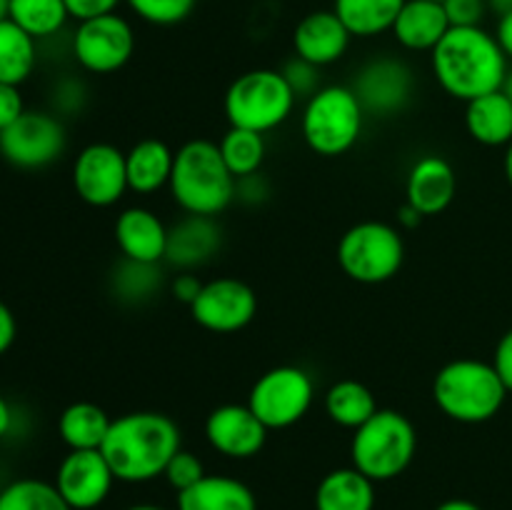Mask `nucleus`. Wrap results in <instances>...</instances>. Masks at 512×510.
<instances>
[{"label":"nucleus","instance_id":"nucleus-22","mask_svg":"<svg viewBox=\"0 0 512 510\" xmlns=\"http://www.w3.org/2000/svg\"><path fill=\"white\" fill-rule=\"evenodd\" d=\"M175 510H258V498L240 478L205 473L193 488L178 493Z\"/></svg>","mask_w":512,"mask_h":510},{"label":"nucleus","instance_id":"nucleus-46","mask_svg":"<svg viewBox=\"0 0 512 510\" xmlns=\"http://www.w3.org/2000/svg\"><path fill=\"white\" fill-rule=\"evenodd\" d=\"M423 223V215L413 208L410 203H403L398 210V228L400 230H413Z\"/></svg>","mask_w":512,"mask_h":510},{"label":"nucleus","instance_id":"nucleus-24","mask_svg":"<svg viewBox=\"0 0 512 510\" xmlns=\"http://www.w3.org/2000/svg\"><path fill=\"white\" fill-rule=\"evenodd\" d=\"M465 130L485 148H508L512 143V100L503 90L465 103Z\"/></svg>","mask_w":512,"mask_h":510},{"label":"nucleus","instance_id":"nucleus-31","mask_svg":"<svg viewBox=\"0 0 512 510\" xmlns=\"http://www.w3.org/2000/svg\"><path fill=\"white\" fill-rule=\"evenodd\" d=\"M8 18L35 40L53 38L68 23L65 0H10Z\"/></svg>","mask_w":512,"mask_h":510},{"label":"nucleus","instance_id":"nucleus-48","mask_svg":"<svg viewBox=\"0 0 512 510\" xmlns=\"http://www.w3.org/2000/svg\"><path fill=\"white\" fill-rule=\"evenodd\" d=\"M435 510H483V508H480L478 503H473V500L450 498V500H443Z\"/></svg>","mask_w":512,"mask_h":510},{"label":"nucleus","instance_id":"nucleus-41","mask_svg":"<svg viewBox=\"0 0 512 510\" xmlns=\"http://www.w3.org/2000/svg\"><path fill=\"white\" fill-rule=\"evenodd\" d=\"M205 280H200L198 275H195V270H183V273L175 275L173 280H170V295H173L178 303L183 305H193V300L198 298L200 288H203Z\"/></svg>","mask_w":512,"mask_h":510},{"label":"nucleus","instance_id":"nucleus-2","mask_svg":"<svg viewBox=\"0 0 512 510\" xmlns=\"http://www.w3.org/2000/svg\"><path fill=\"white\" fill-rule=\"evenodd\" d=\"M508 63L498 38L483 25L450 28L430 53L433 75L443 93L463 103L503 88Z\"/></svg>","mask_w":512,"mask_h":510},{"label":"nucleus","instance_id":"nucleus-29","mask_svg":"<svg viewBox=\"0 0 512 510\" xmlns=\"http://www.w3.org/2000/svg\"><path fill=\"white\" fill-rule=\"evenodd\" d=\"M38 65V40L10 18L0 20V83L23 85Z\"/></svg>","mask_w":512,"mask_h":510},{"label":"nucleus","instance_id":"nucleus-38","mask_svg":"<svg viewBox=\"0 0 512 510\" xmlns=\"http://www.w3.org/2000/svg\"><path fill=\"white\" fill-rule=\"evenodd\" d=\"M270 198V180L265 178L263 170L253 175H243V178H235V203H243L255 208V205H263Z\"/></svg>","mask_w":512,"mask_h":510},{"label":"nucleus","instance_id":"nucleus-15","mask_svg":"<svg viewBox=\"0 0 512 510\" xmlns=\"http://www.w3.org/2000/svg\"><path fill=\"white\" fill-rule=\"evenodd\" d=\"M53 483L73 510H95L108 500L118 478L103 450H68Z\"/></svg>","mask_w":512,"mask_h":510},{"label":"nucleus","instance_id":"nucleus-49","mask_svg":"<svg viewBox=\"0 0 512 510\" xmlns=\"http://www.w3.org/2000/svg\"><path fill=\"white\" fill-rule=\"evenodd\" d=\"M488 8L495 10L498 15H505L512 10V0H488Z\"/></svg>","mask_w":512,"mask_h":510},{"label":"nucleus","instance_id":"nucleus-54","mask_svg":"<svg viewBox=\"0 0 512 510\" xmlns=\"http://www.w3.org/2000/svg\"><path fill=\"white\" fill-rule=\"evenodd\" d=\"M438 3H443V0H438Z\"/></svg>","mask_w":512,"mask_h":510},{"label":"nucleus","instance_id":"nucleus-25","mask_svg":"<svg viewBox=\"0 0 512 510\" xmlns=\"http://www.w3.org/2000/svg\"><path fill=\"white\" fill-rule=\"evenodd\" d=\"M375 485L353 465L330 470L315 488V510H375Z\"/></svg>","mask_w":512,"mask_h":510},{"label":"nucleus","instance_id":"nucleus-32","mask_svg":"<svg viewBox=\"0 0 512 510\" xmlns=\"http://www.w3.org/2000/svg\"><path fill=\"white\" fill-rule=\"evenodd\" d=\"M218 148L225 165H228L235 178L260 173L265 163V155H268V143H265L263 133L233 128V125H228L225 135L218 140Z\"/></svg>","mask_w":512,"mask_h":510},{"label":"nucleus","instance_id":"nucleus-18","mask_svg":"<svg viewBox=\"0 0 512 510\" xmlns=\"http://www.w3.org/2000/svg\"><path fill=\"white\" fill-rule=\"evenodd\" d=\"M220 245H223V230H220L218 218L185 213L178 223L168 225L165 263L178 273L198 270L218 255Z\"/></svg>","mask_w":512,"mask_h":510},{"label":"nucleus","instance_id":"nucleus-26","mask_svg":"<svg viewBox=\"0 0 512 510\" xmlns=\"http://www.w3.org/2000/svg\"><path fill=\"white\" fill-rule=\"evenodd\" d=\"M323 408L325 415L330 418V423L340 425V428L345 430H358L360 425H365L375 413H378L380 405L368 385L360 383V380L355 378H343L335 380V383L325 390Z\"/></svg>","mask_w":512,"mask_h":510},{"label":"nucleus","instance_id":"nucleus-6","mask_svg":"<svg viewBox=\"0 0 512 510\" xmlns=\"http://www.w3.org/2000/svg\"><path fill=\"white\" fill-rule=\"evenodd\" d=\"M298 95L285 75L275 68H253L240 73L223 95V113L233 128L273 133L295 113Z\"/></svg>","mask_w":512,"mask_h":510},{"label":"nucleus","instance_id":"nucleus-19","mask_svg":"<svg viewBox=\"0 0 512 510\" xmlns=\"http://www.w3.org/2000/svg\"><path fill=\"white\" fill-rule=\"evenodd\" d=\"M113 235L120 258L135 260V263H165L168 225L155 210L145 205L123 208L115 218Z\"/></svg>","mask_w":512,"mask_h":510},{"label":"nucleus","instance_id":"nucleus-53","mask_svg":"<svg viewBox=\"0 0 512 510\" xmlns=\"http://www.w3.org/2000/svg\"><path fill=\"white\" fill-rule=\"evenodd\" d=\"M8 3L10 0H0V20L8 18Z\"/></svg>","mask_w":512,"mask_h":510},{"label":"nucleus","instance_id":"nucleus-17","mask_svg":"<svg viewBox=\"0 0 512 510\" xmlns=\"http://www.w3.org/2000/svg\"><path fill=\"white\" fill-rule=\"evenodd\" d=\"M458 195V173L453 163L438 153L420 155L405 178V203L423 218L445 213Z\"/></svg>","mask_w":512,"mask_h":510},{"label":"nucleus","instance_id":"nucleus-52","mask_svg":"<svg viewBox=\"0 0 512 510\" xmlns=\"http://www.w3.org/2000/svg\"><path fill=\"white\" fill-rule=\"evenodd\" d=\"M500 90H503V93L512 100V68L508 70V75H505V83H503V88H500Z\"/></svg>","mask_w":512,"mask_h":510},{"label":"nucleus","instance_id":"nucleus-43","mask_svg":"<svg viewBox=\"0 0 512 510\" xmlns=\"http://www.w3.org/2000/svg\"><path fill=\"white\" fill-rule=\"evenodd\" d=\"M85 100V88L75 80H63L55 88V108L58 110H80Z\"/></svg>","mask_w":512,"mask_h":510},{"label":"nucleus","instance_id":"nucleus-35","mask_svg":"<svg viewBox=\"0 0 512 510\" xmlns=\"http://www.w3.org/2000/svg\"><path fill=\"white\" fill-rule=\"evenodd\" d=\"M203 475H205L203 460H200L198 455L193 453V450L180 448L178 453L170 458L168 468H165V473H163V478H165V483H168L170 488L175 490V493H183V490L193 488V485L198 483Z\"/></svg>","mask_w":512,"mask_h":510},{"label":"nucleus","instance_id":"nucleus-23","mask_svg":"<svg viewBox=\"0 0 512 510\" xmlns=\"http://www.w3.org/2000/svg\"><path fill=\"white\" fill-rule=\"evenodd\" d=\"M175 150L160 138H143L125 150L128 185L138 195H155L170 185Z\"/></svg>","mask_w":512,"mask_h":510},{"label":"nucleus","instance_id":"nucleus-44","mask_svg":"<svg viewBox=\"0 0 512 510\" xmlns=\"http://www.w3.org/2000/svg\"><path fill=\"white\" fill-rule=\"evenodd\" d=\"M15 338H18V323H15L13 310L8 308V303L0 300V355L8 353L13 348Z\"/></svg>","mask_w":512,"mask_h":510},{"label":"nucleus","instance_id":"nucleus-7","mask_svg":"<svg viewBox=\"0 0 512 510\" xmlns=\"http://www.w3.org/2000/svg\"><path fill=\"white\" fill-rule=\"evenodd\" d=\"M363 105L350 85H323L305 100L300 113V133L315 155L338 158L358 145L365 128Z\"/></svg>","mask_w":512,"mask_h":510},{"label":"nucleus","instance_id":"nucleus-5","mask_svg":"<svg viewBox=\"0 0 512 510\" xmlns=\"http://www.w3.org/2000/svg\"><path fill=\"white\" fill-rule=\"evenodd\" d=\"M418 453L413 420L395 408H380L350 440V465L373 483H388L410 468Z\"/></svg>","mask_w":512,"mask_h":510},{"label":"nucleus","instance_id":"nucleus-36","mask_svg":"<svg viewBox=\"0 0 512 510\" xmlns=\"http://www.w3.org/2000/svg\"><path fill=\"white\" fill-rule=\"evenodd\" d=\"M320 70L323 68L293 55V58L280 68V73L285 75V80H288V85L293 88V93L298 95V100H308L323 88V83H320Z\"/></svg>","mask_w":512,"mask_h":510},{"label":"nucleus","instance_id":"nucleus-47","mask_svg":"<svg viewBox=\"0 0 512 510\" xmlns=\"http://www.w3.org/2000/svg\"><path fill=\"white\" fill-rule=\"evenodd\" d=\"M13 425H15L13 405H10L8 400L0 395V438H5V435L10 433V430H13Z\"/></svg>","mask_w":512,"mask_h":510},{"label":"nucleus","instance_id":"nucleus-13","mask_svg":"<svg viewBox=\"0 0 512 510\" xmlns=\"http://www.w3.org/2000/svg\"><path fill=\"white\" fill-rule=\"evenodd\" d=\"M190 315L208 333H240L258 315V295L245 280L220 275V278L205 280L198 298L190 305Z\"/></svg>","mask_w":512,"mask_h":510},{"label":"nucleus","instance_id":"nucleus-20","mask_svg":"<svg viewBox=\"0 0 512 510\" xmlns=\"http://www.w3.org/2000/svg\"><path fill=\"white\" fill-rule=\"evenodd\" d=\"M350 30L345 28L343 20L335 15V10H313L293 30V50L298 58L328 68L345 58L350 48Z\"/></svg>","mask_w":512,"mask_h":510},{"label":"nucleus","instance_id":"nucleus-1","mask_svg":"<svg viewBox=\"0 0 512 510\" xmlns=\"http://www.w3.org/2000/svg\"><path fill=\"white\" fill-rule=\"evenodd\" d=\"M180 448H183V433L168 413L133 410L113 418L100 450L118 483L138 485L163 478L170 458Z\"/></svg>","mask_w":512,"mask_h":510},{"label":"nucleus","instance_id":"nucleus-33","mask_svg":"<svg viewBox=\"0 0 512 510\" xmlns=\"http://www.w3.org/2000/svg\"><path fill=\"white\" fill-rule=\"evenodd\" d=\"M0 510H73L55 483L40 478H18L0 490Z\"/></svg>","mask_w":512,"mask_h":510},{"label":"nucleus","instance_id":"nucleus-8","mask_svg":"<svg viewBox=\"0 0 512 510\" xmlns=\"http://www.w3.org/2000/svg\"><path fill=\"white\" fill-rule=\"evenodd\" d=\"M335 255L340 270L355 283H388L405 263L403 230L385 220H360L340 235Z\"/></svg>","mask_w":512,"mask_h":510},{"label":"nucleus","instance_id":"nucleus-27","mask_svg":"<svg viewBox=\"0 0 512 510\" xmlns=\"http://www.w3.org/2000/svg\"><path fill=\"white\" fill-rule=\"evenodd\" d=\"M113 418L93 400H75L60 413L58 435L68 450H100Z\"/></svg>","mask_w":512,"mask_h":510},{"label":"nucleus","instance_id":"nucleus-9","mask_svg":"<svg viewBox=\"0 0 512 510\" xmlns=\"http://www.w3.org/2000/svg\"><path fill=\"white\" fill-rule=\"evenodd\" d=\"M315 380L300 365H275L265 370L248 393V405L268 430H288L310 413Z\"/></svg>","mask_w":512,"mask_h":510},{"label":"nucleus","instance_id":"nucleus-10","mask_svg":"<svg viewBox=\"0 0 512 510\" xmlns=\"http://www.w3.org/2000/svg\"><path fill=\"white\" fill-rule=\"evenodd\" d=\"M68 148L63 120L48 110H25L0 133V155L20 170H40L58 163Z\"/></svg>","mask_w":512,"mask_h":510},{"label":"nucleus","instance_id":"nucleus-37","mask_svg":"<svg viewBox=\"0 0 512 510\" xmlns=\"http://www.w3.org/2000/svg\"><path fill=\"white\" fill-rule=\"evenodd\" d=\"M450 28H475L488 13V0H443Z\"/></svg>","mask_w":512,"mask_h":510},{"label":"nucleus","instance_id":"nucleus-4","mask_svg":"<svg viewBox=\"0 0 512 510\" xmlns=\"http://www.w3.org/2000/svg\"><path fill=\"white\" fill-rule=\"evenodd\" d=\"M505 398L508 388L488 360L455 358L435 373L433 400L455 423H488L503 410Z\"/></svg>","mask_w":512,"mask_h":510},{"label":"nucleus","instance_id":"nucleus-45","mask_svg":"<svg viewBox=\"0 0 512 510\" xmlns=\"http://www.w3.org/2000/svg\"><path fill=\"white\" fill-rule=\"evenodd\" d=\"M495 38H498L500 48H503V53L508 55V60H512V10H510V13L500 15L498 30H495Z\"/></svg>","mask_w":512,"mask_h":510},{"label":"nucleus","instance_id":"nucleus-11","mask_svg":"<svg viewBox=\"0 0 512 510\" xmlns=\"http://www.w3.org/2000/svg\"><path fill=\"white\" fill-rule=\"evenodd\" d=\"M350 88L368 118H393L413 103L418 78L410 63L398 55H375L360 65Z\"/></svg>","mask_w":512,"mask_h":510},{"label":"nucleus","instance_id":"nucleus-40","mask_svg":"<svg viewBox=\"0 0 512 510\" xmlns=\"http://www.w3.org/2000/svg\"><path fill=\"white\" fill-rule=\"evenodd\" d=\"M120 3H125V0H65V8H68L70 18L83 23V20L115 13Z\"/></svg>","mask_w":512,"mask_h":510},{"label":"nucleus","instance_id":"nucleus-3","mask_svg":"<svg viewBox=\"0 0 512 510\" xmlns=\"http://www.w3.org/2000/svg\"><path fill=\"white\" fill-rule=\"evenodd\" d=\"M168 190L183 213L218 218L235 203V175L225 165L218 143L193 138L175 150Z\"/></svg>","mask_w":512,"mask_h":510},{"label":"nucleus","instance_id":"nucleus-14","mask_svg":"<svg viewBox=\"0 0 512 510\" xmlns=\"http://www.w3.org/2000/svg\"><path fill=\"white\" fill-rule=\"evenodd\" d=\"M73 188L90 208L118 205L130 190L125 150L113 143L85 145L73 160Z\"/></svg>","mask_w":512,"mask_h":510},{"label":"nucleus","instance_id":"nucleus-30","mask_svg":"<svg viewBox=\"0 0 512 510\" xmlns=\"http://www.w3.org/2000/svg\"><path fill=\"white\" fill-rule=\"evenodd\" d=\"M165 278L160 263H135L120 258L110 273V293L125 305H143L163 290Z\"/></svg>","mask_w":512,"mask_h":510},{"label":"nucleus","instance_id":"nucleus-34","mask_svg":"<svg viewBox=\"0 0 512 510\" xmlns=\"http://www.w3.org/2000/svg\"><path fill=\"white\" fill-rule=\"evenodd\" d=\"M125 3L145 23L170 28V25L188 20L198 0H125Z\"/></svg>","mask_w":512,"mask_h":510},{"label":"nucleus","instance_id":"nucleus-39","mask_svg":"<svg viewBox=\"0 0 512 510\" xmlns=\"http://www.w3.org/2000/svg\"><path fill=\"white\" fill-rule=\"evenodd\" d=\"M25 100L18 85L0 83V133L15 123L25 113Z\"/></svg>","mask_w":512,"mask_h":510},{"label":"nucleus","instance_id":"nucleus-16","mask_svg":"<svg viewBox=\"0 0 512 510\" xmlns=\"http://www.w3.org/2000/svg\"><path fill=\"white\" fill-rule=\"evenodd\" d=\"M203 433L210 448L223 458L250 460L265 448L270 430L248 403H223L210 410Z\"/></svg>","mask_w":512,"mask_h":510},{"label":"nucleus","instance_id":"nucleus-12","mask_svg":"<svg viewBox=\"0 0 512 510\" xmlns=\"http://www.w3.org/2000/svg\"><path fill=\"white\" fill-rule=\"evenodd\" d=\"M70 48H73L75 63L85 73H118L130 63L135 53V30L123 15H100V18L78 23Z\"/></svg>","mask_w":512,"mask_h":510},{"label":"nucleus","instance_id":"nucleus-50","mask_svg":"<svg viewBox=\"0 0 512 510\" xmlns=\"http://www.w3.org/2000/svg\"><path fill=\"white\" fill-rule=\"evenodd\" d=\"M503 170H505V178H508L510 188H512V143L505 148V158H503Z\"/></svg>","mask_w":512,"mask_h":510},{"label":"nucleus","instance_id":"nucleus-42","mask_svg":"<svg viewBox=\"0 0 512 510\" xmlns=\"http://www.w3.org/2000/svg\"><path fill=\"white\" fill-rule=\"evenodd\" d=\"M490 363H493L495 373L500 375V380H503V385L508 388V393H512V328L508 333L500 335Z\"/></svg>","mask_w":512,"mask_h":510},{"label":"nucleus","instance_id":"nucleus-51","mask_svg":"<svg viewBox=\"0 0 512 510\" xmlns=\"http://www.w3.org/2000/svg\"><path fill=\"white\" fill-rule=\"evenodd\" d=\"M125 510H168V508H163V505H155V503H135V505H128Z\"/></svg>","mask_w":512,"mask_h":510},{"label":"nucleus","instance_id":"nucleus-28","mask_svg":"<svg viewBox=\"0 0 512 510\" xmlns=\"http://www.w3.org/2000/svg\"><path fill=\"white\" fill-rule=\"evenodd\" d=\"M405 0H335L333 10L353 38H375L393 30Z\"/></svg>","mask_w":512,"mask_h":510},{"label":"nucleus","instance_id":"nucleus-21","mask_svg":"<svg viewBox=\"0 0 512 510\" xmlns=\"http://www.w3.org/2000/svg\"><path fill=\"white\" fill-rule=\"evenodd\" d=\"M450 20L438 0H405L393 30L400 48L410 53H433L435 45L448 35Z\"/></svg>","mask_w":512,"mask_h":510}]
</instances>
